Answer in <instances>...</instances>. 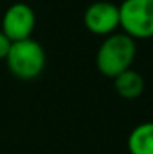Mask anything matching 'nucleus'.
Listing matches in <instances>:
<instances>
[{
    "instance_id": "6e6552de",
    "label": "nucleus",
    "mask_w": 153,
    "mask_h": 154,
    "mask_svg": "<svg viewBox=\"0 0 153 154\" xmlns=\"http://www.w3.org/2000/svg\"><path fill=\"white\" fill-rule=\"evenodd\" d=\"M13 41H10V38L5 35L2 30H0V59H5L7 54L10 51V46H12Z\"/></svg>"
},
{
    "instance_id": "7ed1b4c3",
    "label": "nucleus",
    "mask_w": 153,
    "mask_h": 154,
    "mask_svg": "<svg viewBox=\"0 0 153 154\" xmlns=\"http://www.w3.org/2000/svg\"><path fill=\"white\" fill-rule=\"evenodd\" d=\"M119 13L125 35L133 39L153 38V0H123Z\"/></svg>"
},
{
    "instance_id": "423d86ee",
    "label": "nucleus",
    "mask_w": 153,
    "mask_h": 154,
    "mask_svg": "<svg viewBox=\"0 0 153 154\" xmlns=\"http://www.w3.org/2000/svg\"><path fill=\"white\" fill-rule=\"evenodd\" d=\"M114 87H115V92L122 98L132 100V98H137L143 94L145 80H143L140 72L133 71L130 67L127 71L120 72L117 77H114Z\"/></svg>"
},
{
    "instance_id": "f257e3e1",
    "label": "nucleus",
    "mask_w": 153,
    "mask_h": 154,
    "mask_svg": "<svg viewBox=\"0 0 153 154\" xmlns=\"http://www.w3.org/2000/svg\"><path fill=\"white\" fill-rule=\"evenodd\" d=\"M137 54L135 39L125 33H112L100 43L96 54V66L105 77H117L130 69Z\"/></svg>"
},
{
    "instance_id": "0eeeda50",
    "label": "nucleus",
    "mask_w": 153,
    "mask_h": 154,
    "mask_svg": "<svg viewBox=\"0 0 153 154\" xmlns=\"http://www.w3.org/2000/svg\"><path fill=\"white\" fill-rule=\"evenodd\" d=\"M127 148L130 154H153V122L137 125L129 134Z\"/></svg>"
},
{
    "instance_id": "39448f33",
    "label": "nucleus",
    "mask_w": 153,
    "mask_h": 154,
    "mask_svg": "<svg viewBox=\"0 0 153 154\" xmlns=\"http://www.w3.org/2000/svg\"><path fill=\"white\" fill-rule=\"evenodd\" d=\"M35 25L36 17L33 8L21 2L8 7L2 18V31L10 38V41H21L31 38Z\"/></svg>"
},
{
    "instance_id": "20e7f679",
    "label": "nucleus",
    "mask_w": 153,
    "mask_h": 154,
    "mask_svg": "<svg viewBox=\"0 0 153 154\" xmlns=\"http://www.w3.org/2000/svg\"><path fill=\"white\" fill-rule=\"evenodd\" d=\"M84 25L94 35L109 36L120 26L119 5L107 0L91 3L84 12Z\"/></svg>"
},
{
    "instance_id": "f03ea898",
    "label": "nucleus",
    "mask_w": 153,
    "mask_h": 154,
    "mask_svg": "<svg viewBox=\"0 0 153 154\" xmlns=\"http://www.w3.org/2000/svg\"><path fill=\"white\" fill-rule=\"evenodd\" d=\"M10 72L21 80L36 79L43 72L46 64L45 49L38 41L31 38L13 41L5 57Z\"/></svg>"
}]
</instances>
